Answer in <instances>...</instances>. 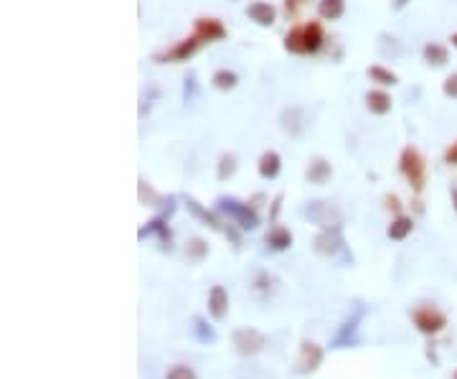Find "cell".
Returning a JSON list of instances; mask_svg holds the SVG:
<instances>
[{
    "mask_svg": "<svg viewBox=\"0 0 457 379\" xmlns=\"http://www.w3.org/2000/svg\"><path fill=\"white\" fill-rule=\"evenodd\" d=\"M399 171H402V176L407 178V184L412 186V191H414V194H422V191H424L427 163H424V158H422V153L417 150L414 145L402 148V153H399Z\"/></svg>",
    "mask_w": 457,
    "mask_h": 379,
    "instance_id": "1",
    "label": "cell"
},
{
    "mask_svg": "<svg viewBox=\"0 0 457 379\" xmlns=\"http://www.w3.org/2000/svg\"><path fill=\"white\" fill-rule=\"evenodd\" d=\"M219 209L232 216L234 224H237L239 229H244V232H254L256 226H259V214H256V209L252 207L249 202L242 204V202H237V199H226V196H221Z\"/></svg>",
    "mask_w": 457,
    "mask_h": 379,
    "instance_id": "2",
    "label": "cell"
},
{
    "mask_svg": "<svg viewBox=\"0 0 457 379\" xmlns=\"http://www.w3.org/2000/svg\"><path fill=\"white\" fill-rule=\"evenodd\" d=\"M305 216H308L312 224L320 226V229H341V224H343L341 209L335 207L333 202H323V199L308 204Z\"/></svg>",
    "mask_w": 457,
    "mask_h": 379,
    "instance_id": "3",
    "label": "cell"
},
{
    "mask_svg": "<svg viewBox=\"0 0 457 379\" xmlns=\"http://www.w3.org/2000/svg\"><path fill=\"white\" fill-rule=\"evenodd\" d=\"M232 341H234V348L242 356L262 354L264 346H267V336L259 329H254V326H242V329H237L232 334Z\"/></svg>",
    "mask_w": 457,
    "mask_h": 379,
    "instance_id": "4",
    "label": "cell"
},
{
    "mask_svg": "<svg viewBox=\"0 0 457 379\" xmlns=\"http://www.w3.org/2000/svg\"><path fill=\"white\" fill-rule=\"evenodd\" d=\"M412 321H414V326L422 331V334H427V336H434V334H439V331L447 326V318L445 313L439 311V308L434 306H419L412 311Z\"/></svg>",
    "mask_w": 457,
    "mask_h": 379,
    "instance_id": "5",
    "label": "cell"
},
{
    "mask_svg": "<svg viewBox=\"0 0 457 379\" xmlns=\"http://www.w3.org/2000/svg\"><path fill=\"white\" fill-rule=\"evenodd\" d=\"M193 36L201 38V43H219L229 36V31L219 18H196Z\"/></svg>",
    "mask_w": 457,
    "mask_h": 379,
    "instance_id": "6",
    "label": "cell"
},
{
    "mask_svg": "<svg viewBox=\"0 0 457 379\" xmlns=\"http://www.w3.org/2000/svg\"><path fill=\"white\" fill-rule=\"evenodd\" d=\"M320 364H323V346L305 339L298 356V374H312Z\"/></svg>",
    "mask_w": 457,
    "mask_h": 379,
    "instance_id": "7",
    "label": "cell"
},
{
    "mask_svg": "<svg viewBox=\"0 0 457 379\" xmlns=\"http://www.w3.org/2000/svg\"><path fill=\"white\" fill-rule=\"evenodd\" d=\"M247 18L252 23L262 26V28H269L277 21V8L272 3H267V0H252L249 6H247Z\"/></svg>",
    "mask_w": 457,
    "mask_h": 379,
    "instance_id": "8",
    "label": "cell"
},
{
    "mask_svg": "<svg viewBox=\"0 0 457 379\" xmlns=\"http://www.w3.org/2000/svg\"><path fill=\"white\" fill-rule=\"evenodd\" d=\"M198 49H201V38L188 36V38H183V41H178L173 49L165 51L160 59H163V62H171V64H181V62H188Z\"/></svg>",
    "mask_w": 457,
    "mask_h": 379,
    "instance_id": "9",
    "label": "cell"
},
{
    "mask_svg": "<svg viewBox=\"0 0 457 379\" xmlns=\"http://www.w3.org/2000/svg\"><path fill=\"white\" fill-rule=\"evenodd\" d=\"M363 102H366V110L376 117L389 115L391 107H394V99H391V94L386 92V89H368L366 97H363Z\"/></svg>",
    "mask_w": 457,
    "mask_h": 379,
    "instance_id": "10",
    "label": "cell"
},
{
    "mask_svg": "<svg viewBox=\"0 0 457 379\" xmlns=\"http://www.w3.org/2000/svg\"><path fill=\"white\" fill-rule=\"evenodd\" d=\"M333 178V165L325 158H312L305 168V181L312 186H325Z\"/></svg>",
    "mask_w": 457,
    "mask_h": 379,
    "instance_id": "11",
    "label": "cell"
},
{
    "mask_svg": "<svg viewBox=\"0 0 457 379\" xmlns=\"http://www.w3.org/2000/svg\"><path fill=\"white\" fill-rule=\"evenodd\" d=\"M226 313H229V293L224 285H213L208 293V316L213 321H224Z\"/></svg>",
    "mask_w": 457,
    "mask_h": 379,
    "instance_id": "12",
    "label": "cell"
},
{
    "mask_svg": "<svg viewBox=\"0 0 457 379\" xmlns=\"http://www.w3.org/2000/svg\"><path fill=\"white\" fill-rule=\"evenodd\" d=\"M183 202H186V209H188L191 214L201 221L203 226H208V229H213V232H221V229H224V226H221V221H219V216L213 214V212H208L203 204L196 202L193 196H183Z\"/></svg>",
    "mask_w": 457,
    "mask_h": 379,
    "instance_id": "13",
    "label": "cell"
},
{
    "mask_svg": "<svg viewBox=\"0 0 457 379\" xmlns=\"http://www.w3.org/2000/svg\"><path fill=\"white\" fill-rule=\"evenodd\" d=\"M256 171H259V176H262L264 181H274L282 171V155L277 153V150H264V153L259 155Z\"/></svg>",
    "mask_w": 457,
    "mask_h": 379,
    "instance_id": "14",
    "label": "cell"
},
{
    "mask_svg": "<svg viewBox=\"0 0 457 379\" xmlns=\"http://www.w3.org/2000/svg\"><path fill=\"white\" fill-rule=\"evenodd\" d=\"M343 247V239L338 234V229H323V232L315 237V252L323 257H333L335 252Z\"/></svg>",
    "mask_w": 457,
    "mask_h": 379,
    "instance_id": "15",
    "label": "cell"
},
{
    "mask_svg": "<svg viewBox=\"0 0 457 379\" xmlns=\"http://www.w3.org/2000/svg\"><path fill=\"white\" fill-rule=\"evenodd\" d=\"M422 59H424L429 67H447V64H450V49H447L445 43L429 41V43H424V49H422Z\"/></svg>",
    "mask_w": 457,
    "mask_h": 379,
    "instance_id": "16",
    "label": "cell"
},
{
    "mask_svg": "<svg viewBox=\"0 0 457 379\" xmlns=\"http://www.w3.org/2000/svg\"><path fill=\"white\" fill-rule=\"evenodd\" d=\"M264 245L274 252L290 250V247H293V232H290L287 226H280V224L272 226V229L267 232V237H264Z\"/></svg>",
    "mask_w": 457,
    "mask_h": 379,
    "instance_id": "17",
    "label": "cell"
},
{
    "mask_svg": "<svg viewBox=\"0 0 457 379\" xmlns=\"http://www.w3.org/2000/svg\"><path fill=\"white\" fill-rule=\"evenodd\" d=\"M303 28H305V49H308V54H317L325 41L323 23L320 21H308V23H303Z\"/></svg>",
    "mask_w": 457,
    "mask_h": 379,
    "instance_id": "18",
    "label": "cell"
},
{
    "mask_svg": "<svg viewBox=\"0 0 457 379\" xmlns=\"http://www.w3.org/2000/svg\"><path fill=\"white\" fill-rule=\"evenodd\" d=\"M412 232H414V219L407 214H396V219L391 221L389 229H386L389 239H394V242H402V239H407Z\"/></svg>",
    "mask_w": 457,
    "mask_h": 379,
    "instance_id": "19",
    "label": "cell"
},
{
    "mask_svg": "<svg viewBox=\"0 0 457 379\" xmlns=\"http://www.w3.org/2000/svg\"><path fill=\"white\" fill-rule=\"evenodd\" d=\"M366 77L373 82V84L378 87H396L399 84V77H396V72H391V69H386L384 64H371V67L366 69Z\"/></svg>",
    "mask_w": 457,
    "mask_h": 379,
    "instance_id": "20",
    "label": "cell"
},
{
    "mask_svg": "<svg viewBox=\"0 0 457 379\" xmlns=\"http://www.w3.org/2000/svg\"><path fill=\"white\" fill-rule=\"evenodd\" d=\"M285 51L287 54H295V56L308 54V49H305V28L303 26H293V28L285 33Z\"/></svg>",
    "mask_w": 457,
    "mask_h": 379,
    "instance_id": "21",
    "label": "cell"
},
{
    "mask_svg": "<svg viewBox=\"0 0 457 379\" xmlns=\"http://www.w3.org/2000/svg\"><path fill=\"white\" fill-rule=\"evenodd\" d=\"M211 84H213V89H219V92H232V89H237V84H239V74L232 72V69H216L211 77Z\"/></svg>",
    "mask_w": 457,
    "mask_h": 379,
    "instance_id": "22",
    "label": "cell"
},
{
    "mask_svg": "<svg viewBox=\"0 0 457 379\" xmlns=\"http://www.w3.org/2000/svg\"><path fill=\"white\" fill-rule=\"evenodd\" d=\"M252 293L256 300H269L274 293V278L269 273H256V278L252 280Z\"/></svg>",
    "mask_w": 457,
    "mask_h": 379,
    "instance_id": "23",
    "label": "cell"
},
{
    "mask_svg": "<svg viewBox=\"0 0 457 379\" xmlns=\"http://www.w3.org/2000/svg\"><path fill=\"white\" fill-rule=\"evenodd\" d=\"M346 13V0H317V16L323 21H338Z\"/></svg>",
    "mask_w": 457,
    "mask_h": 379,
    "instance_id": "24",
    "label": "cell"
},
{
    "mask_svg": "<svg viewBox=\"0 0 457 379\" xmlns=\"http://www.w3.org/2000/svg\"><path fill=\"white\" fill-rule=\"evenodd\" d=\"M359 321H361V316H354L351 321H346L343 324V329L338 331V336H335V341H333V348H343V346H351V344L356 341V331H359Z\"/></svg>",
    "mask_w": 457,
    "mask_h": 379,
    "instance_id": "25",
    "label": "cell"
},
{
    "mask_svg": "<svg viewBox=\"0 0 457 379\" xmlns=\"http://www.w3.org/2000/svg\"><path fill=\"white\" fill-rule=\"evenodd\" d=\"M193 336H196V341L198 344H216V331H213V326H208L206 324V318H201V316H193Z\"/></svg>",
    "mask_w": 457,
    "mask_h": 379,
    "instance_id": "26",
    "label": "cell"
},
{
    "mask_svg": "<svg viewBox=\"0 0 457 379\" xmlns=\"http://www.w3.org/2000/svg\"><path fill=\"white\" fill-rule=\"evenodd\" d=\"M237 168H239L237 155H234V153H224L219 158V163H216V178H219V181H229V178L237 173Z\"/></svg>",
    "mask_w": 457,
    "mask_h": 379,
    "instance_id": "27",
    "label": "cell"
},
{
    "mask_svg": "<svg viewBox=\"0 0 457 379\" xmlns=\"http://www.w3.org/2000/svg\"><path fill=\"white\" fill-rule=\"evenodd\" d=\"M206 255H208V245L201 237H193L186 242V257H188L191 263H203Z\"/></svg>",
    "mask_w": 457,
    "mask_h": 379,
    "instance_id": "28",
    "label": "cell"
},
{
    "mask_svg": "<svg viewBox=\"0 0 457 379\" xmlns=\"http://www.w3.org/2000/svg\"><path fill=\"white\" fill-rule=\"evenodd\" d=\"M158 234V239L163 242V245L171 247V229H168V224H165V219H152L150 224L145 226V229H140V239L145 237V234Z\"/></svg>",
    "mask_w": 457,
    "mask_h": 379,
    "instance_id": "29",
    "label": "cell"
},
{
    "mask_svg": "<svg viewBox=\"0 0 457 379\" xmlns=\"http://www.w3.org/2000/svg\"><path fill=\"white\" fill-rule=\"evenodd\" d=\"M140 202L147 204V207H160V202H163V196L158 194V191L152 189L147 181H140Z\"/></svg>",
    "mask_w": 457,
    "mask_h": 379,
    "instance_id": "30",
    "label": "cell"
},
{
    "mask_svg": "<svg viewBox=\"0 0 457 379\" xmlns=\"http://www.w3.org/2000/svg\"><path fill=\"white\" fill-rule=\"evenodd\" d=\"M165 379H198L196 377V372L191 367H186V364H176V367L168 372V377Z\"/></svg>",
    "mask_w": 457,
    "mask_h": 379,
    "instance_id": "31",
    "label": "cell"
},
{
    "mask_svg": "<svg viewBox=\"0 0 457 379\" xmlns=\"http://www.w3.org/2000/svg\"><path fill=\"white\" fill-rule=\"evenodd\" d=\"M442 92L447 99H457V72H452L445 82H442Z\"/></svg>",
    "mask_w": 457,
    "mask_h": 379,
    "instance_id": "32",
    "label": "cell"
},
{
    "mask_svg": "<svg viewBox=\"0 0 457 379\" xmlns=\"http://www.w3.org/2000/svg\"><path fill=\"white\" fill-rule=\"evenodd\" d=\"M308 3H310V0H285V13L293 18V16H298Z\"/></svg>",
    "mask_w": 457,
    "mask_h": 379,
    "instance_id": "33",
    "label": "cell"
},
{
    "mask_svg": "<svg viewBox=\"0 0 457 379\" xmlns=\"http://www.w3.org/2000/svg\"><path fill=\"white\" fill-rule=\"evenodd\" d=\"M445 163H447V165H457V141L447 145V150H445Z\"/></svg>",
    "mask_w": 457,
    "mask_h": 379,
    "instance_id": "34",
    "label": "cell"
},
{
    "mask_svg": "<svg viewBox=\"0 0 457 379\" xmlns=\"http://www.w3.org/2000/svg\"><path fill=\"white\" fill-rule=\"evenodd\" d=\"M386 209H391V212H396V214H402V204H399V196H394V194L386 196Z\"/></svg>",
    "mask_w": 457,
    "mask_h": 379,
    "instance_id": "35",
    "label": "cell"
},
{
    "mask_svg": "<svg viewBox=\"0 0 457 379\" xmlns=\"http://www.w3.org/2000/svg\"><path fill=\"white\" fill-rule=\"evenodd\" d=\"M280 207H282V194H277V196H274V202H272V219H277V214H280Z\"/></svg>",
    "mask_w": 457,
    "mask_h": 379,
    "instance_id": "36",
    "label": "cell"
},
{
    "mask_svg": "<svg viewBox=\"0 0 457 379\" xmlns=\"http://www.w3.org/2000/svg\"><path fill=\"white\" fill-rule=\"evenodd\" d=\"M412 0H391V11H404Z\"/></svg>",
    "mask_w": 457,
    "mask_h": 379,
    "instance_id": "37",
    "label": "cell"
},
{
    "mask_svg": "<svg viewBox=\"0 0 457 379\" xmlns=\"http://www.w3.org/2000/svg\"><path fill=\"white\" fill-rule=\"evenodd\" d=\"M450 199H452V209H455V212H457V186L450 191Z\"/></svg>",
    "mask_w": 457,
    "mask_h": 379,
    "instance_id": "38",
    "label": "cell"
},
{
    "mask_svg": "<svg viewBox=\"0 0 457 379\" xmlns=\"http://www.w3.org/2000/svg\"><path fill=\"white\" fill-rule=\"evenodd\" d=\"M447 41L452 43V49H457V31H455V33H450V38H447Z\"/></svg>",
    "mask_w": 457,
    "mask_h": 379,
    "instance_id": "39",
    "label": "cell"
},
{
    "mask_svg": "<svg viewBox=\"0 0 457 379\" xmlns=\"http://www.w3.org/2000/svg\"><path fill=\"white\" fill-rule=\"evenodd\" d=\"M455 379H457V372H455Z\"/></svg>",
    "mask_w": 457,
    "mask_h": 379,
    "instance_id": "40",
    "label": "cell"
},
{
    "mask_svg": "<svg viewBox=\"0 0 457 379\" xmlns=\"http://www.w3.org/2000/svg\"><path fill=\"white\" fill-rule=\"evenodd\" d=\"M234 3H237V0H234Z\"/></svg>",
    "mask_w": 457,
    "mask_h": 379,
    "instance_id": "41",
    "label": "cell"
}]
</instances>
